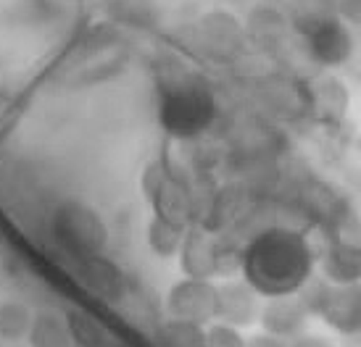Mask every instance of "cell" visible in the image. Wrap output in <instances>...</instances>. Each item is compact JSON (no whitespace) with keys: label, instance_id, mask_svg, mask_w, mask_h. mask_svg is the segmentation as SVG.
Listing matches in <instances>:
<instances>
[{"label":"cell","instance_id":"cell-19","mask_svg":"<svg viewBox=\"0 0 361 347\" xmlns=\"http://www.w3.org/2000/svg\"><path fill=\"white\" fill-rule=\"evenodd\" d=\"M345 106H348V89L343 87V82L335 77L314 82V108L324 119H341Z\"/></svg>","mask_w":361,"mask_h":347},{"label":"cell","instance_id":"cell-3","mask_svg":"<svg viewBox=\"0 0 361 347\" xmlns=\"http://www.w3.org/2000/svg\"><path fill=\"white\" fill-rule=\"evenodd\" d=\"M51 229L56 242L74 260L101 255L109 245V229L103 224V218L82 200H63L61 206H56Z\"/></svg>","mask_w":361,"mask_h":347},{"label":"cell","instance_id":"cell-1","mask_svg":"<svg viewBox=\"0 0 361 347\" xmlns=\"http://www.w3.org/2000/svg\"><path fill=\"white\" fill-rule=\"evenodd\" d=\"M245 284L267 298H285L309 282L311 250L290 229H269L243 253Z\"/></svg>","mask_w":361,"mask_h":347},{"label":"cell","instance_id":"cell-6","mask_svg":"<svg viewBox=\"0 0 361 347\" xmlns=\"http://www.w3.org/2000/svg\"><path fill=\"white\" fill-rule=\"evenodd\" d=\"M311 56L319 61L322 66H341L351 58L353 53V34L338 16H324L317 32L309 37Z\"/></svg>","mask_w":361,"mask_h":347},{"label":"cell","instance_id":"cell-28","mask_svg":"<svg viewBox=\"0 0 361 347\" xmlns=\"http://www.w3.org/2000/svg\"><path fill=\"white\" fill-rule=\"evenodd\" d=\"M103 347H132V345H127V342H121V339H109Z\"/></svg>","mask_w":361,"mask_h":347},{"label":"cell","instance_id":"cell-17","mask_svg":"<svg viewBox=\"0 0 361 347\" xmlns=\"http://www.w3.org/2000/svg\"><path fill=\"white\" fill-rule=\"evenodd\" d=\"M156 342L161 347H206V329L201 324L169 318L156 329Z\"/></svg>","mask_w":361,"mask_h":347},{"label":"cell","instance_id":"cell-16","mask_svg":"<svg viewBox=\"0 0 361 347\" xmlns=\"http://www.w3.org/2000/svg\"><path fill=\"white\" fill-rule=\"evenodd\" d=\"M240 203H243L240 187H232V184L221 187L209 203V213L203 218V232H219V229L227 227L232 221V216L238 213V208H240Z\"/></svg>","mask_w":361,"mask_h":347},{"label":"cell","instance_id":"cell-26","mask_svg":"<svg viewBox=\"0 0 361 347\" xmlns=\"http://www.w3.org/2000/svg\"><path fill=\"white\" fill-rule=\"evenodd\" d=\"M290 347H335L327 337H317V334H301L293 339Z\"/></svg>","mask_w":361,"mask_h":347},{"label":"cell","instance_id":"cell-25","mask_svg":"<svg viewBox=\"0 0 361 347\" xmlns=\"http://www.w3.org/2000/svg\"><path fill=\"white\" fill-rule=\"evenodd\" d=\"M324 16H327V13H319V11H301V13L295 16V21H293V27H295V32H301L303 37L309 40L311 34L317 32V27L324 21Z\"/></svg>","mask_w":361,"mask_h":347},{"label":"cell","instance_id":"cell-2","mask_svg":"<svg viewBox=\"0 0 361 347\" xmlns=\"http://www.w3.org/2000/svg\"><path fill=\"white\" fill-rule=\"evenodd\" d=\"M159 92L161 127L174 137H195L214 119V95L195 71H161Z\"/></svg>","mask_w":361,"mask_h":347},{"label":"cell","instance_id":"cell-8","mask_svg":"<svg viewBox=\"0 0 361 347\" xmlns=\"http://www.w3.org/2000/svg\"><path fill=\"white\" fill-rule=\"evenodd\" d=\"M317 316H322L332 329H338L343 334L356 332L361 324V305L356 284H343V287L332 284Z\"/></svg>","mask_w":361,"mask_h":347},{"label":"cell","instance_id":"cell-23","mask_svg":"<svg viewBox=\"0 0 361 347\" xmlns=\"http://www.w3.org/2000/svg\"><path fill=\"white\" fill-rule=\"evenodd\" d=\"M166 169H164V163H151L148 169L142 171V195L145 200H153L156 198V192L161 189V184L166 182Z\"/></svg>","mask_w":361,"mask_h":347},{"label":"cell","instance_id":"cell-22","mask_svg":"<svg viewBox=\"0 0 361 347\" xmlns=\"http://www.w3.org/2000/svg\"><path fill=\"white\" fill-rule=\"evenodd\" d=\"M206 347H245V339L230 324H211L206 329Z\"/></svg>","mask_w":361,"mask_h":347},{"label":"cell","instance_id":"cell-21","mask_svg":"<svg viewBox=\"0 0 361 347\" xmlns=\"http://www.w3.org/2000/svg\"><path fill=\"white\" fill-rule=\"evenodd\" d=\"M109 13L130 27H153L156 16H159L156 8L145 6V3H109Z\"/></svg>","mask_w":361,"mask_h":347},{"label":"cell","instance_id":"cell-18","mask_svg":"<svg viewBox=\"0 0 361 347\" xmlns=\"http://www.w3.org/2000/svg\"><path fill=\"white\" fill-rule=\"evenodd\" d=\"M30 305H24L19 300H6L0 303V339L3 342H19L30 334L32 327Z\"/></svg>","mask_w":361,"mask_h":347},{"label":"cell","instance_id":"cell-4","mask_svg":"<svg viewBox=\"0 0 361 347\" xmlns=\"http://www.w3.org/2000/svg\"><path fill=\"white\" fill-rule=\"evenodd\" d=\"M169 318L190 321V324H209L216 316V284L209 279H185L174 284L166 295Z\"/></svg>","mask_w":361,"mask_h":347},{"label":"cell","instance_id":"cell-11","mask_svg":"<svg viewBox=\"0 0 361 347\" xmlns=\"http://www.w3.org/2000/svg\"><path fill=\"white\" fill-rule=\"evenodd\" d=\"M182 271L188 279H211L214 277V263H216V245L209 239L203 229L185 232L180 245Z\"/></svg>","mask_w":361,"mask_h":347},{"label":"cell","instance_id":"cell-15","mask_svg":"<svg viewBox=\"0 0 361 347\" xmlns=\"http://www.w3.org/2000/svg\"><path fill=\"white\" fill-rule=\"evenodd\" d=\"M63 318H66V327H69L71 342L77 347H103L111 339L109 329L82 305L66 308Z\"/></svg>","mask_w":361,"mask_h":347},{"label":"cell","instance_id":"cell-13","mask_svg":"<svg viewBox=\"0 0 361 347\" xmlns=\"http://www.w3.org/2000/svg\"><path fill=\"white\" fill-rule=\"evenodd\" d=\"M151 206H153V210H156V218L174 221V224H182V227H185V221H188L192 213V203H190L188 189L182 187L180 182H174L171 177L161 184V189L156 192V198L151 200Z\"/></svg>","mask_w":361,"mask_h":347},{"label":"cell","instance_id":"cell-7","mask_svg":"<svg viewBox=\"0 0 361 347\" xmlns=\"http://www.w3.org/2000/svg\"><path fill=\"white\" fill-rule=\"evenodd\" d=\"M216 316H221V324L230 327H248L259 316L256 292L245 282H227L216 287Z\"/></svg>","mask_w":361,"mask_h":347},{"label":"cell","instance_id":"cell-5","mask_svg":"<svg viewBox=\"0 0 361 347\" xmlns=\"http://www.w3.org/2000/svg\"><path fill=\"white\" fill-rule=\"evenodd\" d=\"M77 277L82 287H87L92 295H98L106 303H121L127 298V277L114 260L103 255H90V258L77 260Z\"/></svg>","mask_w":361,"mask_h":347},{"label":"cell","instance_id":"cell-10","mask_svg":"<svg viewBox=\"0 0 361 347\" xmlns=\"http://www.w3.org/2000/svg\"><path fill=\"white\" fill-rule=\"evenodd\" d=\"M306 308L301 305L298 298H271L264 310H261V324L267 329V334H274V337H295L303 327H306Z\"/></svg>","mask_w":361,"mask_h":347},{"label":"cell","instance_id":"cell-12","mask_svg":"<svg viewBox=\"0 0 361 347\" xmlns=\"http://www.w3.org/2000/svg\"><path fill=\"white\" fill-rule=\"evenodd\" d=\"M324 274L335 284H356L361 274V253L351 242H335L324 255Z\"/></svg>","mask_w":361,"mask_h":347},{"label":"cell","instance_id":"cell-27","mask_svg":"<svg viewBox=\"0 0 361 347\" xmlns=\"http://www.w3.org/2000/svg\"><path fill=\"white\" fill-rule=\"evenodd\" d=\"M245 347H290L285 339L274 337V334H256L251 342H245Z\"/></svg>","mask_w":361,"mask_h":347},{"label":"cell","instance_id":"cell-14","mask_svg":"<svg viewBox=\"0 0 361 347\" xmlns=\"http://www.w3.org/2000/svg\"><path fill=\"white\" fill-rule=\"evenodd\" d=\"M32 347H71V334L66 318L56 310H40L32 316V327L27 334Z\"/></svg>","mask_w":361,"mask_h":347},{"label":"cell","instance_id":"cell-29","mask_svg":"<svg viewBox=\"0 0 361 347\" xmlns=\"http://www.w3.org/2000/svg\"><path fill=\"white\" fill-rule=\"evenodd\" d=\"M0 342H3V339H0Z\"/></svg>","mask_w":361,"mask_h":347},{"label":"cell","instance_id":"cell-20","mask_svg":"<svg viewBox=\"0 0 361 347\" xmlns=\"http://www.w3.org/2000/svg\"><path fill=\"white\" fill-rule=\"evenodd\" d=\"M182 237H185V227L182 224H174V221H164V218H156L148 224V245L151 250L159 255V258H171L180 253Z\"/></svg>","mask_w":361,"mask_h":347},{"label":"cell","instance_id":"cell-24","mask_svg":"<svg viewBox=\"0 0 361 347\" xmlns=\"http://www.w3.org/2000/svg\"><path fill=\"white\" fill-rule=\"evenodd\" d=\"M121 66H124V56H111L109 63L106 66H90L87 71H82V82H98L103 77H114V74H119Z\"/></svg>","mask_w":361,"mask_h":347},{"label":"cell","instance_id":"cell-9","mask_svg":"<svg viewBox=\"0 0 361 347\" xmlns=\"http://www.w3.org/2000/svg\"><path fill=\"white\" fill-rule=\"evenodd\" d=\"M201 40L203 48L219 58L235 56L243 45V30L227 11H211L201 21Z\"/></svg>","mask_w":361,"mask_h":347}]
</instances>
